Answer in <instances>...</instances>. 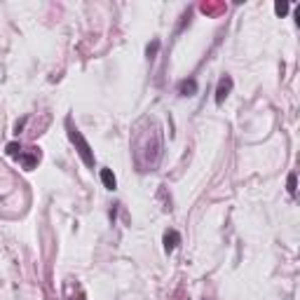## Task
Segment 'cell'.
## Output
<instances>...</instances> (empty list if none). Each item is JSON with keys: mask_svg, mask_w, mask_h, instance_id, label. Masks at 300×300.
<instances>
[{"mask_svg": "<svg viewBox=\"0 0 300 300\" xmlns=\"http://www.w3.org/2000/svg\"><path fill=\"white\" fill-rule=\"evenodd\" d=\"M274 10H277V14H284V12L288 10V5H286V3H281V5H277Z\"/></svg>", "mask_w": 300, "mask_h": 300, "instance_id": "cell-10", "label": "cell"}, {"mask_svg": "<svg viewBox=\"0 0 300 300\" xmlns=\"http://www.w3.org/2000/svg\"><path fill=\"white\" fill-rule=\"evenodd\" d=\"M230 89H232V80H230V78H223V80L218 82V92H216V103H223V101H225V96L230 94Z\"/></svg>", "mask_w": 300, "mask_h": 300, "instance_id": "cell-4", "label": "cell"}, {"mask_svg": "<svg viewBox=\"0 0 300 300\" xmlns=\"http://www.w3.org/2000/svg\"><path fill=\"white\" fill-rule=\"evenodd\" d=\"M288 192H291V195H295V176H293V174L288 176Z\"/></svg>", "mask_w": 300, "mask_h": 300, "instance_id": "cell-9", "label": "cell"}, {"mask_svg": "<svg viewBox=\"0 0 300 300\" xmlns=\"http://www.w3.org/2000/svg\"><path fill=\"white\" fill-rule=\"evenodd\" d=\"M66 127H68V136H70V141L78 145V153H80V157L85 160V164H87V167H94V155H92V148H89V143L82 138V134L75 129L70 120L66 122Z\"/></svg>", "mask_w": 300, "mask_h": 300, "instance_id": "cell-3", "label": "cell"}, {"mask_svg": "<svg viewBox=\"0 0 300 300\" xmlns=\"http://www.w3.org/2000/svg\"><path fill=\"white\" fill-rule=\"evenodd\" d=\"M178 232L176 230H169L167 232V235H164V249H167V251H174V249H176V244H178Z\"/></svg>", "mask_w": 300, "mask_h": 300, "instance_id": "cell-5", "label": "cell"}, {"mask_svg": "<svg viewBox=\"0 0 300 300\" xmlns=\"http://www.w3.org/2000/svg\"><path fill=\"white\" fill-rule=\"evenodd\" d=\"M162 155V134H160V127H153V134L145 131L136 138V164L143 171L153 169Z\"/></svg>", "mask_w": 300, "mask_h": 300, "instance_id": "cell-1", "label": "cell"}, {"mask_svg": "<svg viewBox=\"0 0 300 300\" xmlns=\"http://www.w3.org/2000/svg\"><path fill=\"white\" fill-rule=\"evenodd\" d=\"M178 89H181V94H183V96H192L195 92H197V82H195V80H185V82H181V87H178Z\"/></svg>", "mask_w": 300, "mask_h": 300, "instance_id": "cell-7", "label": "cell"}, {"mask_svg": "<svg viewBox=\"0 0 300 300\" xmlns=\"http://www.w3.org/2000/svg\"><path fill=\"white\" fill-rule=\"evenodd\" d=\"M101 181H103V185H106L108 190H115L117 181H115V176H113V171H110V169H103L101 171Z\"/></svg>", "mask_w": 300, "mask_h": 300, "instance_id": "cell-6", "label": "cell"}, {"mask_svg": "<svg viewBox=\"0 0 300 300\" xmlns=\"http://www.w3.org/2000/svg\"><path fill=\"white\" fill-rule=\"evenodd\" d=\"M223 10H225L223 3H204L202 5V12H206V14H216V12H223Z\"/></svg>", "mask_w": 300, "mask_h": 300, "instance_id": "cell-8", "label": "cell"}, {"mask_svg": "<svg viewBox=\"0 0 300 300\" xmlns=\"http://www.w3.org/2000/svg\"><path fill=\"white\" fill-rule=\"evenodd\" d=\"M7 155H12L17 162H21L24 169H33L35 164L40 162V150L38 148H24V145H19V143L7 145Z\"/></svg>", "mask_w": 300, "mask_h": 300, "instance_id": "cell-2", "label": "cell"}]
</instances>
